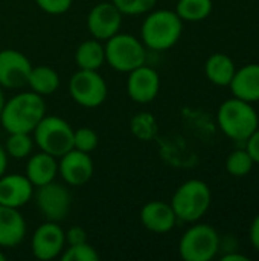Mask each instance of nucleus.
I'll return each instance as SVG.
<instances>
[{
    "instance_id": "1",
    "label": "nucleus",
    "mask_w": 259,
    "mask_h": 261,
    "mask_svg": "<svg viewBox=\"0 0 259 261\" xmlns=\"http://www.w3.org/2000/svg\"><path fill=\"white\" fill-rule=\"evenodd\" d=\"M46 115V102L41 95L27 90L5 101L0 124L8 133H32Z\"/></svg>"
},
{
    "instance_id": "2",
    "label": "nucleus",
    "mask_w": 259,
    "mask_h": 261,
    "mask_svg": "<svg viewBox=\"0 0 259 261\" xmlns=\"http://www.w3.org/2000/svg\"><path fill=\"white\" fill-rule=\"evenodd\" d=\"M183 32V20L171 9L150 11L140 26V40L147 49L168 50L174 47Z\"/></svg>"
},
{
    "instance_id": "3",
    "label": "nucleus",
    "mask_w": 259,
    "mask_h": 261,
    "mask_svg": "<svg viewBox=\"0 0 259 261\" xmlns=\"http://www.w3.org/2000/svg\"><path fill=\"white\" fill-rule=\"evenodd\" d=\"M212 193L206 182L200 179H191L183 182L172 194L171 206L177 220L185 223L198 222L211 208Z\"/></svg>"
},
{
    "instance_id": "4",
    "label": "nucleus",
    "mask_w": 259,
    "mask_h": 261,
    "mask_svg": "<svg viewBox=\"0 0 259 261\" xmlns=\"http://www.w3.org/2000/svg\"><path fill=\"white\" fill-rule=\"evenodd\" d=\"M218 127L234 141H246L259 127V118L252 102L240 98L226 99L217 113Z\"/></svg>"
},
{
    "instance_id": "5",
    "label": "nucleus",
    "mask_w": 259,
    "mask_h": 261,
    "mask_svg": "<svg viewBox=\"0 0 259 261\" xmlns=\"http://www.w3.org/2000/svg\"><path fill=\"white\" fill-rule=\"evenodd\" d=\"M105 61L116 72L128 73L147 63V47L140 38L118 32L104 44Z\"/></svg>"
},
{
    "instance_id": "6",
    "label": "nucleus",
    "mask_w": 259,
    "mask_h": 261,
    "mask_svg": "<svg viewBox=\"0 0 259 261\" xmlns=\"http://www.w3.org/2000/svg\"><path fill=\"white\" fill-rule=\"evenodd\" d=\"M34 144L44 153L56 159L73 148L72 125L55 115H44V118L34 128Z\"/></svg>"
},
{
    "instance_id": "7",
    "label": "nucleus",
    "mask_w": 259,
    "mask_h": 261,
    "mask_svg": "<svg viewBox=\"0 0 259 261\" xmlns=\"http://www.w3.org/2000/svg\"><path fill=\"white\" fill-rule=\"evenodd\" d=\"M221 248V239L215 228L195 222L179 242V254L185 261H211Z\"/></svg>"
},
{
    "instance_id": "8",
    "label": "nucleus",
    "mask_w": 259,
    "mask_h": 261,
    "mask_svg": "<svg viewBox=\"0 0 259 261\" xmlns=\"http://www.w3.org/2000/svg\"><path fill=\"white\" fill-rule=\"evenodd\" d=\"M72 99L84 109H96L107 99V83L98 70L79 69L69 80Z\"/></svg>"
},
{
    "instance_id": "9",
    "label": "nucleus",
    "mask_w": 259,
    "mask_h": 261,
    "mask_svg": "<svg viewBox=\"0 0 259 261\" xmlns=\"http://www.w3.org/2000/svg\"><path fill=\"white\" fill-rule=\"evenodd\" d=\"M34 197L38 210L46 220L60 223L67 217L72 197L66 185L52 180L46 185L38 187L37 193H34Z\"/></svg>"
},
{
    "instance_id": "10",
    "label": "nucleus",
    "mask_w": 259,
    "mask_h": 261,
    "mask_svg": "<svg viewBox=\"0 0 259 261\" xmlns=\"http://www.w3.org/2000/svg\"><path fill=\"white\" fill-rule=\"evenodd\" d=\"M66 248V231L56 223L46 220L31 239V251L37 260L50 261L58 258Z\"/></svg>"
},
{
    "instance_id": "11",
    "label": "nucleus",
    "mask_w": 259,
    "mask_h": 261,
    "mask_svg": "<svg viewBox=\"0 0 259 261\" xmlns=\"http://www.w3.org/2000/svg\"><path fill=\"white\" fill-rule=\"evenodd\" d=\"M124 15L111 2H101L95 5L87 15V29L93 38L107 41L121 32Z\"/></svg>"
},
{
    "instance_id": "12",
    "label": "nucleus",
    "mask_w": 259,
    "mask_h": 261,
    "mask_svg": "<svg viewBox=\"0 0 259 261\" xmlns=\"http://www.w3.org/2000/svg\"><path fill=\"white\" fill-rule=\"evenodd\" d=\"M32 64L29 58L15 49L0 50V87L21 89L27 86Z\"/></svg>"
},
{
    "instance_id": "13",
    "label": "nucleus",
    "mask_w": 259,
    "mask_h": 261,
    "mask_svg": "<svg viewBox=\"0 0 259 261\" xmlns=\"http://www.w3.org/2000/svg\"><path fill=\"white\" fill-rule=\"evenodd\" d=\"M58 159V174L61 176L66 185L82 187L92 179L95 173V165L90 158V153L72 148Z\"/></svg>"
},
{
    "instance_id": "14",
    "label": "nucleus",
    "mask_w": 259,
    "mask_h": 261,
    "mask_svg": "<svg viewBox=\"0 0 259 261\" xmlns=\"http://www.w3.org/2000/svg\"><path fill=\"white\" fill-rule=\"evenodd\" d=\"M160 90V76L156 69L142 64L128 72L127 93L137 104H150L154 101Z\"/></svg>"
},
{
    "instance_id": "15",
    "label": "nucleus",
    "mask_w": 259,
    "mask_h": 261,
    "mask_svg": "<svg viewBox=\"0 0 259 261\" xmlns=\"http://www.w3.org/2000/svg\"><path fill=\"white\" fill-rule=\"evenodd\" d=\"M35 187L24 174L12 173L0 177V205L9 208H21L34 197Z\"/></svg>"
},
{
    "instance_id": "16",
    "label": "nucleus",
    "mask_w": 259,
    "mask_h": 261,
    "mask_svg": "<svg viewBox=\"0 0 259 261\" xmlns=\"http://www.w3.org/2000/svg\"><path fill=\"white\" fill-rule=\"evenodd\" d=\"M176 213L171 203L162 200H151L140 210V223L145 229L154 234H166L174 229L177 223Z\"/></svg>"
},
{
    "instance_id": "17",
    "label": "nucleus",
    "mask_w": 259,
    "mask_h": 261,
    "mask_svg": "<svg viewBox=\"0 0 259 261\" xmlns=\"http://www.w3.org/2000/svg\"><path fill=\"white\" fill-rule=\"evenodd\" d=\"M26 237V220L18 208L0 205V248H15Z\"/></svg>"
},
{
    "instance_id": "18",
    "label": "nucleus",
    "mask_w": 259,
    "mask_h": 261,
    "mask_svg": "<svg viewBox=\"0 0 259 261\" xmlns=\"http://www.w3.org/2000/svg\"><path fill=\"white\" fill-rule=\"evenodd\" d=\"M232 95L247 102L259 101V64L252 63L237 69L231 84Z\"/></svg>"
},
{
    "instance_id": "19",
    "label": "nucleus",
    "mask_w": 259,
    "mask_h": 261,
    "mask_svg": "<svg viewBox=\"0 0 259 261\" xmlns=\"http://www.w3.org/2000/svg\"><path fill=\"white\" fill-rule=\"evenodd\" d=\"M24 176L31 180V184L38 188L41 185H46L58 176V161L55 156L38 151L35 154L29 156V161L26 164V173Z\"/></svg>"
},
{
    "instance_id": "20",
    "label": "nucleus",
    "mask_w": 259,
    "mask_h": 261,
    "mask_svg": "<svg viewBox=\"0 0 259 261\" xmlns=\"http://www.w3.org/2000/svg\"><path fill=\"white\" fill-rule=\"evenodd\" d=\"M235 72H237V67H235L234 60L229 55L221 54V52L212 54L205 63L206 78L212 84L220 86V87L229 86Z\"/></svg>"
},
{
    "instance_id": "21",
    "label": "nucleus",
    "mask_w": 259,
    "mask_h": 261,
    "mask_svg": "<svg viewBox=\"0 0 259 261\" xmlns=\"http://www.w3.org/2000/svg\"><path fill=\"white\" fill-rule=\"evenodd\" d=\"M75 63L84 70H99L105 63L104 44L96 38L82 41L75 52Z\"/></svg>"
},
{
    "instance_id": "22",
    "label": "nucleus",
    "mask_w": 259,
    "mask_h": 261,
    "mask_svg": "<svg viewBox=\"0 0 259 261\" xmlns=\"http://www.w3.org/2000/svg\"><path fill=\"white\" fill-rule=\"evenodd\" d=\"M27 87L41 96L52 95L60 87V75L50 66H32L27 78Z\"/></svg>"
},
{
    "instance_id": "23",
    "label": "nucleus",
    "mask_w": 259,
    "mask_h": 261,
    "mask_svg": "<svg viewBox=\"0 0 259 261\" xmlns=\"http://www.w3.org/2000/svg\"><path fill=\"white\" fill-rule=\"evenodd\" d=\"M212 0H177L176 12L183 21H203L212 12Z\"/></svg>"
},
{
    "instance_id": "24",
    "label": "nucleus",
    "mask_w": 259,
    "mask_h": 261,
    "mask_svg": "<svg viewBox=\"0 0 259 261\" xmlns=\"http://www.w3.org/2000/svg\"><path fill=\"white\" fill-rule=\"evenodd\" d=\"M8 139L5 142V150L8 158L14 159H26L32 154L34 150V138L31 133H8Z\"/></svg>"
},
{
    "instance_id": "25",
    "label": "nucleus",
    "mask_w": 259,
    "mask_h": 261,
    "mask_svg": "<svg viewBox=\"0 0 259 261\" xmlns=\"http://www.w3.org/2000/svg\"><path fill=\"white\" fill-rule=\"evenodd\" d=\"M130 130L139 141H151L157 135V121L148 112H140L134 115L130 121Z\"/></svg>"
},
{
    "instance_id": "26",
    "label": "nucleus",
    "mask_w": 259,
    "mask_h": 261,
    "mask_svg": "<svg viewBox=\"0 0 259 261\" xmlns=\"http://www.w3.org/2000/svg\"><path fill=\"white\" fill-rule=\"evenodd\" d=\"M255 162L250 158V154L244 150H235L232 151L227 159H226V170L231 176L234 177H244L247 176L252 168H253Z\"/></svg>"
},
{
    "instance_id": "27",
    "label": "nucleus",
    "mask_w": 259,
    "mask_h": 261,
    "mask_svg": "<svg viewBox=\"0 0 259 261\" xmlns=\"http://www.w3.org/2000/svg\"><path fill=\"white\" fill-rule=\"evenodd\" d=\"M60 258L63 261H98L99 254L89 242H85L64 248Z\"/></svg>"
},
{
    "instance_id": "28",
    "label": "nucleus",
    "mask_w": 259,
    "mask_h": 261,
    "mask_svg": "<svg viewBox=\"0 0 259 261\" xmlns=\"http://www.w3.org/2000/svg\"><path fill=\"white\" fill-rule=\"evenodd\" d=\"M98 144H99V136L93 128L79 127L73 130V148L84 153H92L96 150Z\"/></svg>"
},
{
    "instance_id": "29",
    "label": "nucleus",
    "mask_w": 259,
    "mask_h": 261,
    "mask_svg": "<svg viewBox=\"0 0 259 261\" xmlns=\"http://www.w3.org/2000/svg\"><path fill=\"white\" fill-rule=\"evenodd\" d=\"M122 15H142L148 14L157 5V0H110Z\"/></svg>"
},
{
    "instance_id": "30",
    "label": "nucleus",
    "mask_w": 259,
    "mask_h": 261,
    "mask_svg": "<svg viewBox=\"0 0 259 261\" xmlns=\"http://www.w3.org/2000/svg\"><path fill=\"white\" fill-rule=\"evenodd\" d=\"M37 6L50 15H61L67 12L73 3V0H35Z\"/></svg>"
},
{
    "instance_id": "31",
    "label": "nucleus",
    "mask_w": 259,
    "mask_h": 261,
    "mask_svg": "<svg viewBox=\"0 0 259 261\" xmlns=\"http://www.w3.org/2000/svg\"><path fill=\"white\" fill-rule=\"evenodd\" d=\"M85 242H87V231L82 226H72L69 231H66V246L79 245Z\"/></svg>"
},
{
    "instance_id": "32",
    "label": "nucleus",
    "mask_w": 259,
    "mask_h": 261,
    "mask_svg": "<svg viewBox=\"0 0 259 261\" xmlns=\"http://www.w3.org/2000/svg\"><path fill=\"white\" fill-rule=\"evenodd\" d=\"M244 142H246V151L250 154L255 164H259V127Z\"/></svg>"
},
{
    "instance_id": "33",
    "label": "nucleus",
    "mask_w": 259,
    "mask_h": 261,
    "mask_svg": "<svg viewBox=\"0 0 259 261\" xmlns=\"http://www.w3.org/2000/svg\"><path fill=\"white\" fill-rule=\"evenodd\" d=\"M249 239H250L252 246L259 252V214L253 219V222H252V225H250Z\"/></svg>"
},
{
    "instance_id": "34",
    "label": "nucleus",
    "mask_w": 259,
    "mask_h": 261,
    "mask_svg": "<svg viewBox=\"0 0 259 261\" xmlns=\"http://www.w3.org/2000/svg\"><path fill=\"white\" fill-rule=\"evenodd\" d=\"M249 260V257H246V255H243V254H240V252H235V251H231V252H227V254H224L223 257H221V261H247Z\"/></svg>"
},
{
    "instance_id": "35",
    "label": "nucleus",
    "mask_w": 259,
    "mask_h": 261,
    "mask_svg": "<svg viewBox=\"0 0 259 261\" xmlns=\"http://www.w3.org/2000/svg\"><path fill=\"white\" fill-rule=\"evenodd\" d=\"M6 168H8V153L5 147L0 145V177L6 173Z\"/></svg>"
},
{
    "instance_id": "36",
    "label": "nucleus",
    "mask_w": 259,
    "mask_h": 261,
    "mask_svg": "<svg viewBox=\"0 0 259 261\" xmlns=\"http://www.w3.org/2000/svg\"><path fill=\"white\" fill-rule=\"evenodd\" d=\"M5 101H6V98H5V93H3V89L0 87V115H2V110H3V106H5Z\"/></svg>"
},
{
    "instance_id": "37",
    "label": "nucleus",
    "mask_w": 259,
    "mask_h": 261,
    "mask_svg": "<svg viewBox=\"0 0 259 261\" xmlns=\"http://www.w3.org/2000/svg\"><path fill=\"white\" fill-rule=\"evenodd\" d=\"M5 260H6V255H5V254L2 252V249H0V261H5Z\"/></svg>"
}]
</instances>
